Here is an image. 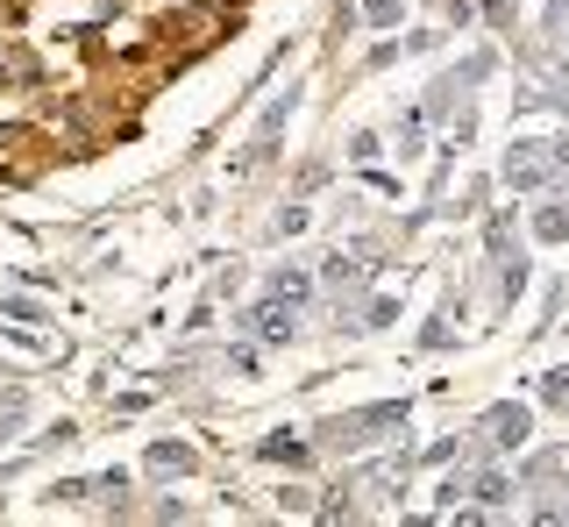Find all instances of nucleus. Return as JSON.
I'll use <instances>...</instances> for the list:
<instances>
[{"label":"nucleus","instance_id":"obj_1","mask_svg":"<svg viewBox=\"0 0 569 527\" xmlns=\"http://www.w3.org/2000/svg\"><path fill=\"white\" fill-rule=\"evenodd\" d=\"M556 171H569V143H556V136H541V143H512V150H506V186H512V192L548 186Z\"/></svg>","mask_w":569,"mask_h":527},{"label":"nucleus","instance_id":"obj_2","mask_svg":"<svg viewBox=\"0 0 569 527\" xmlns=\"http://www.w3.org/2000/svg\"><path fill=\"white\" fill-rule=\"evenodd\" d=\"M378 428H406V407H399V399H385V407H356V414H335L320 435H328L335 449H363V443H378Z\"/></svg>","mask_w":569,"mask_h":527},{"label":"nucleus","instance_id":"obj_3","mask_svg":"<svg viewBox=\"0 0 569 527\" xmlns=\"http://www.w3.org/2000/svg\"><path fill=\"white\" fill-rule=\"evenodd\" d=\"M485 443L491 449H520L527 443V407H491L485 414Z\"/></svg>","mask_w":569,"mask_h":527},{"label":"nucleus","instance_id":"obj_4","mask_svg":"<svg viewBox=\"0 0 569 527\" xmlns=\"http://www.w3.org/2000/svg\"><path fill=\"white\" fill-rule=\"evenodd\" d=\"M533 236H541V242H562V236H569V200L541 207V215H533Z\"/></svg>","mask_w":569,"mask_h":527},{"label":"nucleus","instance_id":"obj_5","mask_svg":"<svg viewBox=\"0 0 569 527\" xmlns=\"http://www.w3.org/2000/svg\"><path fill=\"white\" fill-rule=\"evenodd\" d=\"M150 470L178 478V470H192V449H186V443H157V449H150Z\"/></svg>","mask_w":569,"mask_h":527},{"label":"nucleus","instance_id":"obj_6","mask_svg":"<svg viewBox=\"0 0 569 527\" xmlns=\"http://www.w3.org/2000/svg\"><path fill=\"white\" fill-rule=\"evenodd\" d=\"M257 456H271V464H307V443H284V435H271V443H257Z\"/></svg>","mask_w":569,"mask_h":527},{"label":"nucleus","instance_id":"obj_7","mask_svg":"<svg viewBox=\"0 0 569 527\" xmlns=\"http://www.w3.org/2000/svg\"><path fill=\"white\" fill-rule=\"evenodd\" d=\"M541 399H548V407H562V414H569V371H548V378H541Z\"/></svg>","mask_w":569,"mask_h":527},{"label":"nucleus","instance_id":"obj_8","mask_svg":"<svg viewBox=\"0 0 569 527\" xmlns=\"http://www.w3.org/2000/svg\"><path fill=\"white\" fill-rule=\"evenodd\" d=\"M363 14H370V22L385 29V22H399V0H363Z\"/></svg>","mask_w":569,"mask_h":527}]
</instances>
